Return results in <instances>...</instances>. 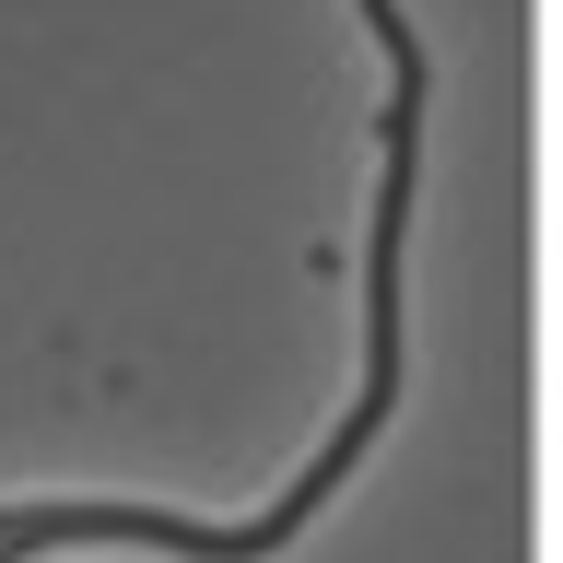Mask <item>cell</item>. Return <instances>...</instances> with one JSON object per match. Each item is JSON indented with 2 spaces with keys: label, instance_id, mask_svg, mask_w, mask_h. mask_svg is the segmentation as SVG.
<instances>
[{
  "label": "cell",
  "instance_id": "cell-1",
  "mask_svg": "<svg viewBox=\"0 0 563 563\" xmlns=\"http://www.w3.org/2000/svg\"><path fill=\"white\" fill-rule=\"evenodd\" d=\"M364 24H376L387 47V188H376V235H364V399H352V422L329 434V446L294 470V493H282L271 517H246V528H200V517H153V505H12L0 517V563H24V552H70V540H153V552H188V563H258L282 552L294 528L329 505V493L352 482V457L387 434V411H399V235H411V165H422V35L399 0H364Z\"/></svg>",
  "mask_w": 563,
  "mask_h": 563
}]
</instances>
